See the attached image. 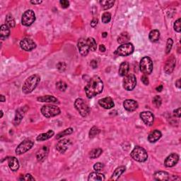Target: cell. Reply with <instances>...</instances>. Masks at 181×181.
Returning <instances> with one entry per match:
<instances>
[{
    "mask_svg": "<svg viewBox=\"0 0 181 181\" xmlns=\"http://www.w3.org/2000/svg\"><path fill=\"white\" fill-rule=\"evenodd\" d=\"M71 145V141L69 140L64 139L59 141H58V144L56 146V149L59 152L64 154V153L69 149V146Z\"/></svg>",
    "mask_w": 181,
    "mask_h": 181,
    "instance_id": "obj_17",
    "label": "cell"
},
{
    "mask_svg": "<svg viewBox=\"0 0 181 181\" xmlns=\"http://www.w3.org/2000/svg\"><path fill=\"white\" fill-rule=\"evenodd\" d=\"M149 38L150 41L151 42H156L160 38V32L158 30H152L151 32L149 33Z\"/></svg>",
    "mask_w": 181,
    "mask_h": 181,
    "instance_id": "obj_32",
    "label": "cell"
},
{
    "mask_svg": "<svg viewBox=\"0 0 181 181\" xmlns=\"http://www.w3.org/2000/svg\"><path fill=\"white\" fill-rule=\"evenodd\" d=\"M154 178L156 180H170V175L165 171H158L154 174Z\"/></svg>",
    "mask_w": 181,
    "mask_h": 181,
    "instance_id": "obj_27",
    "label": "cell"
},
{
    "mask_svg": "<svg viewBox=\"0 0 181 181\" xmlns=\"http://www.w3.org/2000/svg\"><path fill=\"white\" fill-rule=\"evenodd\" d=\"M129 70V66L128 62H122L119 68V75L121 76H125L127 74H128Z\"/></svg>",
    "mask_w": 181,
    "mask_h": 181,
    "instance_id": "obj_23",
    "label": "cell"
},
{
    "mask_svg": "<svg viewBox=\"0 0 181 181\" xmlns=\"http://www.w3.org/2000/svg\"><path fill=\"white\" fill-rule=\"evenodd\" d=\"M103 153V150L100 148H97V149H94L90 151V154H89V156L90 158L92 159H94V158H98Z\"/></svg>",
    "mask_w": 181,
    "mask_h": 181,
    "instance_id": "obj_34",
    "label": "cell"
},
{
    "mask_svg": "<svg viewBox=\"0 0 181 181\" xmlns=\"http://www.w3.org/2000/svg\"><path fill=\"white\" fill-rule=\"evenodd\" d=\"M132 158L138 162H145L148 158V154L143 147L136 146L131 152Z\"/></svg>",
    "mask_w": 181,
    "mask_h": 181,
    "instance_id": "obj_3",
    "label": "cell"
},
{
    "mask_svg": "<svg viewBox=\"0 0 181 181\" xmlns=\"http://www.w3.org/2000/svg\"><path fill=\"white\" fill-rule=\"evenodd\" d=\"M6 25H8L9 28H14L16 25L15 20H14V17L11 14H8L6 16Z\"/></svg>",
    "mask_w": 181,
    "mask_h": 181,
    "instance_id": "obj_35",
    "label": "cell"
},
{
    "mask_svg": "<svg viewBox=\"0 0 181 181\" xmlns=\"http://www.w3.org/2000/svg\"><path fill=\"white\" fill-rule=\"evenodd\" d=\"M37 100L41 103H58V98L52 96H44L37 98Z\"/></svg>",
    "mask_w": 181,
    "mask_h": 181,
    "instance_id": "obj_26",
    "label": "cell"
},
{
    "mask_svg": "<svg viewBox=\"0 0 181 181\" xmlns=\"http://www.w3.org/2000/svg\"><path fill=\"white\" fill-rule=\"evenodd\" d=\"M55 134V132L52 130H49V131L47 132L46 133H42V134H39L38 137H37L36 140L38 141H45L47 140L50 139L51 137L54 136Z\"/></svg>",
    "mask_w": 181,
    "mask_h": 181,
    "instance_id": "obj_29",
    "label": "cell"
},
{
    "mask_svg": "<svg viewBox=\"0 0 181 181\" xmlns=\"http://www.w3.org/2000/svg\"><path fill=\"white\" fill-rule=\"evenodd\" d=\"M101 6V8L104 10H107L112 8V6L115 4V1L113 0H103V1L99 2Z\"/></svg>",
    "mask_w": 181,
    "mask_h": 181,
    "instance_id": "obj_30",
    "label": "cell"
},
{
    "mask_svg": "<svg viewBox=\"0 0 181 181\" xmlns=\"http://www.w3.org/2000/svg\"><path fill=\"white\" fill-rule=\"evenodd\" d=\"M0 101H1L2 103H4V102L6 101V98H5V97L3 95L0 96Z\"/></svg>",
    "mask_w": 181,
    "mask_h": 181,
    "instance_id": "obj_54",
    "label": "cell"
},
{
    "mask_svg": "<svg viewBox=\"0 0 181 181\" xmlns=\"http://www.w3.org/2000/svg\"><path fill=\"white\" fill-rule=\"evenodd\" d=\"M140 71L144 74V75L150 74L152 72L153 68H154V64H153L151 59L147 56L144 57L140 61Z\"/></svg>",
    "mask_w": 181,
    "mask_h": 181,
    "instance_id": "obj_5",
    "label": "cell"
},
{
    "mask_svg": "<svg viewBox=\"0 0 181 181\" xmlns=\"http://www.w3.org/2000/svg\"><path fill=\"white\" fill-rule=\"evenodd\" d=\"M141 81L143 82V84L144 85H146V86H147V85L149 84V79H148V77H147L146 75H143L142 76H141Z\"/></svg>",
    "mask_w": 181,
    "mask_h": 181,
    "instance_id": "obj_47",
    "label": "cell"
},
{
    "mask_svg": "<svg viewBox=\"0 0 181 181\" xmlns=\"http://www.w3.org/2000/svg\"><path fill=\"white\" fill-rule=\"evenodd\" d=\"M162 103V100H161V98L159 96H156L155 97L153 98V103H154L156 107H159Z\"/></svg>",
    "mask_w": 181,
    "mask_h": 181,
    "instance_id": "obj_40",
    "label": "cell"
},
{
    "mask_svg": "<svg viewBox=\"0 0 181 181\" xmlns=\"http://www.w3.org/2000/svg\"><path fill=\"white\" fill-rule=\"evenodd\" d=\"M40 81H41V77H40L39 75H31L25 81L24 85H23V92L25 93V94H28V93H31L38 86Z\"/></svg>",
    "mask_w": 181,
    "mask_h": 181,
    "instance_id": "obj_2",
    "label": "cell"
},
{
    "mask_svg": "<svg viewBox=\"0 0 181 181\" xmlns=\"http://www.w3.org/2000/svg\"><path fill=\"white\" fill-rule=\"evenodd\" d=\"M59 4H60L61 7L64 8H67L69 7V2L67 1V0H61L59 2Z\"/></svg>",
    "mask_w": 181,
    "mask_h": 181,
    "instance_id": "obj_46",
    "label": "cell"
},
{
    "mask_svg": "<svg viewBox=\"0 0 181 181\" xmlns=\"http://www.w3.org/2000/svg\"><path fill=\"white\" fill-rule=\"evenodd\" d=\"M42 2V1H31L30 3L33 4H41Z\"/></svg>",
    "mask_w": 181,
    "mask_h": 181,
    "instance_id": "obj_53",
    "label": "cell"
},
{
    "mask_svg": "<svg viewBox=\"0 0 181 181\" xmlns=\"http://www.w3.org/2000/svg\"><path fill=\"white\" fill-rule=\"evenodd\" d=\"M77 47L79 52H80L82 56H86L89 52V47L87 44L86 39L85 38H80L79 40Z\"/></svg>",
    "mask_w": 181,
    "mask_h": 181,
    "instance_id": "obj_12",
    "label": "cell"
},
{
    "mask_svg": "<svg viewBox=\"0 0 181 181\" xmlns=\"http://www.w3.org/2000/svg\"><path fill=\"white\" fill-rule=\"evenodd\" d=\"M174 30L178 33H180L181 31L180 19H178L177 21H175V23H174Z\"/></svg>",
    "mask_w": 181,
    "mask_h": 181,
    "instance_id": "obj_43",
    "label": "cell"
},
{
    "mask_svg": "<svg viewBox=\"0 0 181 181\" xmlns=\"http://www.w3.org/2000/svg\"><path fill=\"white\" fill-rule=\"evenodd\" d=\"M134 45L130 42H127V43L122 44L116 50V53L119 56H127L131 55L134 52Z\"/></svg>",
    "mask_w": 181,
    "mask_h": 181,
    "instance_id": "obj_8",
    "label": "cell"
},
{
    "mask_svg": "<svg viewBox=\"0 0 181 181\" xmlns=\"http://www.w3.org/2000/svg\"><path fill=\"white\" fill-rule=\"evenodd\" d=\"M125 169L126 168L124 166L118 167V168H116L115 170V171L113 172L112 176H111V178H110V180H117L118 178L120 177V175L123 174L124 171H125Z\"/></svg>",
    "mask_w": 181,
    "mask_h": 181,
    "instance_id": "obj_28",
    "label": "cell"
},
{
    "mask_svg": "<svg viewBox=\"0 0 181 181\" xmlns=\"http://www.w3.org/2000/svg\"><path fill=\"white\" fill-rule=\"evenodd\" d=\"M130 40V36L127 32L122 33L118 38V42L120 44L127 43Z\"/></svg>",
    "mask_w": 181,
    "mask_h": 181,
    "instance_id": "obj_31",
    "label": "cell"
},
{
    "mask_svg": "<svg viewBox=\"0 0 181 181\" xmlns=\"http://www.w3.org/2000/svg\"><path fill=\"white\" fill-rule=\"evenodd\" d=\"M10 35V29L9 27L6 24H3L1 25V28H0V38L2 41L7 39Z\"/></svg>",
    "mask_w": 181,
    "mask_h": 181,
    "instance_id": "obj_24",
    "label": "cell"
},
{
    "mask_svg": "<svg viewBox=\"0 0 181 181\" xmlns=\"http://www.w3.org/2000/svg\"><path fill=\"white\" fill-rule=\"evenodd\" d=\"M103 89V82L98 76H94L90 79L89 83L85 87L86 95L89 98L100 94Z\"/></svg>",
    "mask_w": 181,
    "mask_h": 181,
    "instance_id": "obj_1",
    "label": "cell"
},
{
    "mask_svg": "<svg viewBox=\"0 0 181 181\" xmlns=\"http://www.w3.org/2000/svg\"><path fill=\"white\" fill-rule=\"evenodd\" d=\"M123 106L124 109L127 110V111L133 112L135 111V110L138 108L139 105L137 102L134 100H132V99H127V100L124 101Z\"/></svg>",
    "mask_w": 181,
    "mask_h": 181,
    "instance_id": "obj_16",
    "label": "cell"
},
{
    "mask_svg": "<svg viewBox=\"0 0 181 181\" xmlns=\"http://www.w3.org/2000/svg\"><path fill=\"white\" fill-rule=\"evenodd\" d=\"M180 79H178V80L176 81V82H175V85H176V86L178 88V89H180Z\"/></svg>",
    "mask_w": 181,
    "mask_h": 181,
    "instance_id": "obj_52",
    "label": "cell"
},
{
    "mask_svg": "<svg viewBox=\"0 0 181 181\" xmlns=\"http://www.w3.org/2000/svg\"><path fill=\"white\" fill-rule=\"evenodd\" d=\"M90 66H91L93 69H96L97 67V62L96 60H92L90 62Z\"/></svg>",
    "mask_w": 181,
    "mask_h": 181,
    "instance_id": "obj_50",
    "label": "cell"
},
{
    "mask_svg": "<svg viewBox=\"0 0 181 181\" xmlns=\"http://www.w3.org/2000/svg\"><path fill=\"white\" fill-rule=\"evenodd\" d=\"M48 154V148L47 146H42L41 149L38 150V151L36 154V158L38 161H42L45 160V158L47 157Z\"/></svg>",
    "mask_w": 181,
    "mask_h": 181,
    "instance_id": "obj_22",
    "label": "cell"
},
{
    "mask_svg": "<svg viewBox=\"0 0 181 181\" xmlns=\"http://www.w3.org/2000/svg\"><path fill=\"white\" fill-rule=\"evenodd\" d=\"M74 107L82 117H86L90 112L89 105L82 98H77L74 102Z\"/></svg>",
    "mask_w": 181,
    "mask_h": 181,
    "instance_id": "obj_6",
    "label": "cell"
},
{
    "mask_svg": "<svg viewBox=\"0 0 181 181\" xmlns=\"http://www.w3.org/2000/svg\"><path fill=\"white\" fill-rule=\"evenodd\" d=\"M102 22L103 24H108L111 20V14L109 12H105L103 15H102Z\"/></svg>",
    "mask_w": 181,
    "mask_h": 181,
    "instance_id": "obj_37",
    "label": "cell"
},
{
    "mask_svg": "<svg viewBox=\"0 0 181 181\" xmlns=\"http://www.w3.org/2000/svg\"><path fill=\"white\" fill-rule=\"evenodd\" d=\"M137 85V79L133 74H128L123 80V87L127 90H132Z\"/></svg>",
    "mask_w": 181,
    "mask_h": 181,
    "instance_id": "obj_7",
    "label": "cell"
},
{
    "mask_svg": "<svg viewBox=\"0 0 181 181\" xmlns=\"http://www.w3.org/2000/svg\"><path fill=\"white\" fill-rule=\"evenodd\" d=\"M8 165L12 171H17L19 168V160L14 156H11L8 158Z\"/></svg>",
    "mask_w": 181,
    "mask_h": 181,
    "instance_id": "obj_20",
    "label": "cell"
},
{
    "mask_svg": "<svg viewBox=\"0 0 181 181\" xmlns=\"http://www.w3.org/2000/svg\"><path fill=\"white\" fill-rule=\"evenodd\" d=\"M86 42L88 45H89L90 51L94 52V51L96 50V49H97V44H96V42L94 38H86Z\"/></svg>",
    "mask_w": 181,
    "mask_h": 181,
    "instance_id": "obj_33",
    "label": "cell"
},
{
    "mask_svg": "<svg viewBox=\"0 0 181 181\" xmlns=\"http://www.w3.org/2000/svg\"><path fill=\"white\" fill-rule=\"evenodd\" d=\"M20 46L21 49L25 51H31L36 47V44L33 40L30 38H24L20 42Z\"/></svg>",
    "mask_w": 181,
    "mask_h": 181,
    "instance_id": "obj_11",
    "label": "cell"
},
{
    "mask_svg": "<svg viewBox=\"0 0 181 181\" xmlns=\"http://www.w3.org/2000/svg\"><path fill=\"white\" fill-rule=\"evenodd\" d=\"M73 132H74L73 128H72V127H69V128H67V129H66L63 130V131H62V132H59V134H58V135H57L56 139H57V140H59V139L63 137H64V136L71 134Z\"/></svg>",
    "mask_w": 181,
    "mask_h": 181,
    "instance_id": "obj_36",
    "label": "cell"
},
{
    "mask_svg": "<svg viewBox=\"0 0 181 181\" xmlns=\"http://www.w3.org/2000/svg\"><path fill=\"white\" fill-rule=\"evenodd\" d=\"M98 103L105 109H110L115 106L113 100L110 97H106L101 99V100H99Z\"/></svg>",
    "mask_w": 181,
    "mask_h": 181,
    "instance_id": "obj_19",
    "label": "cell"
},
{
    "mask_svg": "<svg viewBox=\"0 0 181 181\" xmlns=\"http://www.w3.org/2000/svg\"><path fill=\"white\" fill-rule=\"evenodd\" d=\"M20 180H35V178H34L30 174H26V175H24V176H22L21 178H20Z\"/></svg>",
    "mask_w": 181,
    "mask_h": 181,
    "instance_id": "obj_45",
    "label": "cell"
},
{
    "mask_svg": "<svg viewBox=\"0 0 181 181\" xmlns=\"http://www.w3.org/2000/svg\"><path fill=\"white\" fill-rule=\"evenodd\" d=\"M173 44V40L171 38H168L166 42V54H168L170 52V51L171 50Z\"/></svg>",
    "mask_w": 181,
    "mask_h": 181,
    "instance_id": "obj_41",
    "label": "cell"
},
{
    "mask_svg": "<svg viewBox=\"0 0 181 181\" xmlns=\"http://www.w3.org/2000/svg\"><path fill=\"white\" fill-rule=\"evenodd\" d=\"M178 161H179V156L175 153L170 154L168 157L166 158L165 161H164V165L166 167H173L176 165L178 163Z\"/></svg>",
    "mask_w": 181,
    "mask_h": 181,
    "instance_id": "obj_15",
    "label": "cell"
},
{
    "mask_svg": "<svg viewBox=\"0 0 181 181\" xmlns=\"http://www.w3.org/2000/svg\"><path fill=\"white\" fill-rule=\"evenodd\" d=\"M163 90V86H162V85H160L159 86L156 88V90H157V91H158V92L161 91V90Z\"/></svg>",
    "mask_w": 181,
    "mask_h": 181,
    "instance_id": "obj_55",
    "label": "cell"
},
{
    "mask_svg": "<svg viewBox=\"0 0 181 181\" xmlns=\"http://www.w3.org/2000/svg\"><path fill=\"white\" fill-rule=\"evenodd\" d=\"M104 180V175L100 173H98V171L90 173L89 178H88V180L89 181H103Z\"/></svg>",
    "mask_w": 181,
    "mask_h": 181,
    "instance_id": "obj_25",
    "label": "cell"
},
{
    "mask_svg": "<svg viewBox=\"0 0 181 181\" xmlns=\"http://www.w3.org/2000/svg\"><path fill=\"white\" fill-rule=\"evenodd\" d=\"M161 136H162V134H161L159 130L155 129L151 132H150V134L148 136V141L150 143H155L156 141L160 140Z\"/></svg>",
    "mask_w": 181,
    "mask_h": 181,
    "instance_id": "obj_21",
    "label": "cell"
},
{
    "mask_svg": "<svg viewBox=\"0 0 181 181\" xmlns=\"http://www.w3.org/2000/svg\"><path fill=\"white\" fill-rule=\"evenodd\" d=\"M34 145V142L30 140H25L22 141V142L17 146L16 149V154L17 155H21L24 153L27 152L28 151L32 148Z\"/></svg>",
    "mask_w": 181,
    "mask_h": 181,
    "instance_id": "obj_10",
    "label": "cell"
},
{
    "mask_svg": "<svg viewBox=\"0 0 181 181\" xmlns=\"http://www.w3.org/2000/svg\"><path fill=\"white\" fill-rule=\"evenodd\" d=\"M57 68H58V69L59 71V72H64L67 68V64H65L64 62H58V64H57Z\"/></svg>",
    "mask_w": 181,
    "mask_h": 181,
    "instance_id": "obj_42",
    "label": "cell"
},
{
    "mask_svg": "<svg viewBox=\"0 0 181 181\" xmlns=\"http://www.w3.org/2000/svg\"><path fill=\"white\" fill-rule=\"evenodd\" d=\"M3 117V111L2 110H1V118Z\"/></svg>",
    "mask_w": 181,
    "mask_h": 181,
    "instance_id": "obj_57",
    "label": "cell"
},
{
    "mask_svg": "<svg viewBox=\"0 0 181 181\" xmlns=\"http://www.w3.org/2000/svg\"><path fill=\"white\" fill-rule=\"evenodd\" d=\"M99 50H100L101 52H104L105 51H106V47H105L103 45H101L100 46H99Z\"/></svg>",
    "mask_w": 181,
    "mask_h": 181,
    "instance_id": "obj_51",
    "label": "cell"
},
{
    "mask_svg": "<svg viewBox=\"0 0 181 181\" xmlns=\"http://www.w3.org/2000/svg\"><path fill=\"white\" fill-rule=\"evenodd\" d=\"M175 64H176V59H175L174 55H171L167 59L165 66H164V71H165V72L168 74H171L173 72Z\"/></svg>",
    "mask_w": 181,
    "mask_h": 181,
    "instance_id": "obj_13",
    "label": "cell"
},
{
    "mask_svg": "<svg viewBox=\"0 0 181 181\" xmlns=\"http://www.w3.org/2000/svg\"><path fill=\"white\" fill-rule=\"evenodd\" d=\"M173 113H174V115L175 116V117H177V118H180V115H181V112H180V107H178V109H175L174 111H173Z\"/></svg>",
    "mask_w": 181,
    "mask_h": 181,
    "instance_id": "obj_48",
    "label": "cell"
},
{
    "mask_svg": "<svg viewBox=\"0 0 181 181\" xmlns=\"http://www.w3.org/2000/svg\"><path fill=\"white\" fill-rule=\"evenodd\" d=\"M56 87L58 88V89L60 90V91H64L67 89V85L64 81H59L56 84Z\"/></svg>",
    "mask_w": 181,
    "mask_h": 181,
    "instance_id": "obj_38",
    "label": "cell"
},
{
    "mask_svg": "<svg viewBox=\"0 0 181 181\" xmlns=\"http://www.w3.org/2000/svg\"><path fill=\"white\" fill-rule=\"evenodd\" d=\"M36 21V14L31 9L25 11L22 16L21 23L25 26H30Z\"/></svg>",
    "mask_w": 181,
    "mask_h": 181,
    "instance_id": "obj_9",
    "label": "cell"
},
{
    "mask_svg": "<svg viewBox=\"0 0 181 181\" xmlns=\"http://www.w3.org/2000/svg\"><path fill=\"white\" fill-rule=\"evenodd\" d=\"M103 168H104V165L103 163L100 162L95 163L94 166H93V169H94L96 171H101Z\"/></svg>",
    "mask_w": 181,
    "mask_h": 181,
    "instance_id": "obj_44",
    "label": "cell"
},
{
    "mask_svg": "<svg viewBox=\"0 0 181 181\" xmlns=\"http://www.w3.org/2000/svg\"><path fill=\"white\" fill-rule=\"evenodd\" d=\"M27 110H28L27 107L25 106V107H20V108H19L16 110L15 118H14V124H15V125H18V124L21 123L25 112L27 111Z\"/></svg>",
    "mask_w": 181,
    "mask_h": 181,
    "instance_id": "obj_18",
    "label": "cell"
},
{
    "mask_svg": "<svg viewBox=\"0 0 181 181\" xmlns=\"http://www.w3.org/2000/svg\"><path fill=\"white\" fill-rule=\"evenodd\" d=\"M98 19H93L92 20V21L90 22V25H91L92 27H96V25H97V24H98Z\"/></svg>",
    "mask_w": 181,
    "mask_h": 181,
    "instance_id": "obj_49",
    "label": "cell"
},
{
    "mask_svg": "<svg viewBox=\"0 0 181 181\" xmlns=\"http://www.w3.org/2000/svg\"><path fill=\"white\" fill-rule=\"evenodd\" d=\"M99 132H100V129H99L98 127H93L91 129H90V132H89V137L90 138H93L95 137L96 136H97Z\"/></svg>",
    "mask_w": 181,
    "mask_h": 181,
    "instance_id": "obj_39",
    "label": "cell"
},
{
    "mask_svg": "<svg viewBox=\"0 0 181 181\" xmlns=\"http://www.w3.org/2000/svg\"><path fill=\"white\" fill-rule=\"evenodd\" d=\"M41 113L45 118H52L60 113V109L54 105H45L41 107Z\"/></svg>",
    "mask_w": 181,
    "mask_h": 181,
    "instance_id": "obj_4",
    "label": "cell"
},
{
    "mask_svg": "<svg viewBox=\"0 0 181 181\" xmlns=\"http://www.w3.org/2000/svg\"><path fill=\"white\" fill-rule=\"evenodd\" d=\"M140 118L145 124L148 126H151L154 122V116L153 113L149 111H144L140 113Z\"/></svg>",
    "mask_w": 181,
    "mask_h": 181,
    "instance_id": "obj_14",
    "label": "cell"
},
{
    "mask_svg": "<svg viewBox=\"0 0 181 181\" xmlns=\"http://www.w3.org/2000/svg\"><path fill=\"white\" fill-rule=\"evenodd\" d=\"M107 36V33H103V37H104V38H105V37H106Z\"/></svg>",
    "mask_w": 181,
    "mask_h": 181,
    "instance_id": "obj_56",
    "label": "cell"
}]
</instances>
